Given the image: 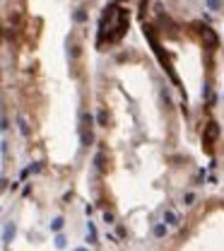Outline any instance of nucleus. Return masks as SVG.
I'll return each instance as SVG.
<instances>
[{
  "label": "nucleus",
  "instance_id": "f257e3e1",
  "mask_svg": "<svg viewBox=\"0 0 224 251\" xmlns=\"http://www.w3.org/2000/svg\"><path fill=\"white\" fill-rule=\"evenodd\" d=\"M203 36L207 39V44H210V46H212V48L217 46V36H215V31H212V29H210V27H203Z\"/></svg>",
  "mask_w": 224,
  "mask_h": 251
},
{
  "label": "nucleus",
  "instance_id": "f03ea898",
  "mask_svg": "<svg viewBox=\"0 0 224 251\" xmlns=\"http://www.w3.org/2000/svg\"><path fill=\"white\" fill-rule=\"evenodd\" d=\"M164 220H166L169 224H179V217L171 213V210H166V213H164Z\"/></svg>",
  "mask_w": 224,
  "mask_h": 251
},
{
  "label": "nucleus",
  "instance_id": "7ed1b4c3",
  "mask_svg": "<svg viewBox=\"0 0 224 251\" xmlns=\"http://www.w3.org/2000/svg\"><path fill=\"white\" fill-rule=\"evenodd\" d=\"M205 5H207V10H219L222 7V0H205Z\"/></svg>",
  "mask_w": 224,
  "mask_h": 251
}]
</instances>
